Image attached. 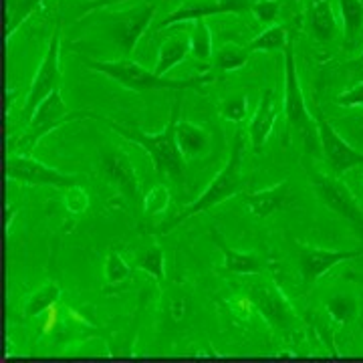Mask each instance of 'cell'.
<instances>
[{"label":"cell","mask_w":363,"mask_h":363,"mask_svg":"<svg viewBox=\"0 0 363 363\" xmlns=\"http://www.w3.org/2000/svg\"><path fill=\"white\" fill-rule=\"evenodd\" d=\"M9 178L16 182H23L28 186H55V188H71L77 186L81 176L77 174H63L59 169L43 164L35 157L25 154H13L6 164Z\"/></svg>","instance_id":"9c48e42d"},{"label":"cell","mask_w":363,"mask_h":363,"mask_svg":"<svg viewBox=\"0 0 363 363\" xmlns=\"http://www.w3.org/2000/svg\"><path fill=\"white\" fill-rule=\"evenodd\" d=\"M313 2H317V0H313Z\"/></svg>","instance_id":"8d00e7d4"},{"label":"cell","mask_w":363,"mask_h":363,"mask_svg":"<svg viewBox=\"0 0 363 363\" xmlns=\"http://www.w3.org/2000/svg\"><path fill=\"white\" fill-rule=\"evenodd\" d=\"M89 194L83 190V188H79L77 186H71V188H67L65 192V206L69 212H73V214H81V212H85L87 208H89Z\"/></svg>","instance_id":"d6a6232c"},{"label":"cell","mask_w":363,"mask_h":363,"mask_svg":"<svg viewBox=\"0 0 363 363\" xmlns=\"http://www.w3.org/2000/svg\"><path fill=\"white\" fill-rule=\"evenodd\" d=\"M293 190H291V182L283 180L274 184L271 188H264L259 192H252L247 196V206L252 216L257 218H269L277 210L286 208L293 204Z\"/></svg>","instance_id":"9a60e30c"},{"label":"cell","mask_w":363,"mask_h":363,"mask_svg":"<svg viewBox=\"0 0 363 363\" xmlns=\"http://www.w3.org/2000/svg\"><path fill=\"white\" fill-rule=\"evenodd\" d=\"M218 111L226 121L233 123H240L248 113V97L247 93H238V95H230L218 105Z\"/></svg>","instance_id":"f1b7e54d"},{"label":"cell","mask_w":363,"mask_h":363,"mask_svg":"<svg viewBox=\"0 0 363 363\" xmlns=\"http://www.w3.org/2000/svg\"><path fill=\"white\" fill-rule=\"evenodd\" d=\"M313 117L317 121V131H319V142H321V152H323V160L331 166V169L341 176L347 169L363 166V154L357 152L355 147H351L350 143L345 142L337 130L329 123V119L325 117L323 109L315 101V111Z\"/></svg>","instance_id":"ba28073f"},{"label":"cell","mask_w":363,"mask_h":363,"mask_svg":"<svg viewBox=\"0 0 363 363\" xmlns=\"http://www.w3.org/2000/svg\"><path fill=\"white\" fill-rule=\"evenodd\" d=\"M61 297V286L55 281H47L45 285L39 286L37 291H33L25 301V315L26 317H37L43 315L49 309H52V305Z\"/></svg>","instance_id":"7402d4cb"},{"label":"cell","mask_w":363,"mask_h":363,"mask_svg":"<svg viewBox=\"0 0 363 363\" xmlns=\"http://www.w3.org/2000/svg\"><path fill=\"white\" fill-rule=\"evenodd\" d=\"M307 28L317 43H329L337 35V18L333 14L329 0H317L309 9Z\"/></svg>","instance_id":"d6986e66"},{"label":"cell","mask_w":363,"mask_h":363,"mask_svg":"<svg viewBox=\"0 0 363 363\" xmlns=\"http://www.w3.org/2000/svg\"><path fill=\"white\" fill-rule=\"evenodd\" d=\"M210 238H212V242L216 247L220 248L222 257H224V269L228 272H234V274H260V272L269 269V262L259 255L228 247L226 238L216 228H210Z\"/></svg>","instance_id":"5bb4252c"},{"label":"cell","mask_w":363,"mask_h":363,"mask_svg":"<svg viewBox=\"0 0 363 363\" xmlns=\"http://www.w3.org/2000/svg\"><path fill=\"white\" fill-rule=\"evenodd\" d=\"M305 174L309 178L315 198L323 204L327 210H331L333 214L341 216L343 220L353 224V228L362 236L363 240V210L359 202L355 200V196L350 190V186L345 182L331 176L317 166H305Z\"/></svg>","instance_id":"5b68a950"},{"label":"cell","mask_w":363,"mask_h":363,"mask_svg":"<svg viewBox=\"0 0 363 363\" xmlns=\"http://www.w3.org/2000/svg\"><path fill=\"white\" fill-rule=\"evenodd\" d=\"M250 298L257 305L260 315L264 317V321H269L272 327L285 329L291 323V307L285 297L279 293V289H260L259 293H255V297L250 295Z\"/></svg>","instance_id":"ac0fdd59"},{"label":"cell","mask_w":363,"mask_h":363,"mask_svg":"<svg viewBox=\"0 0 363 363\" xmlns=\"http://www.w3.org/2000/svg\"><path fill=\"white\" fill-rule=\"evenodd\" d=\"M277 116H279L277 93H274V89H264L259 105H257V111L252 116V121L248 125V135H250V142H252L255 147L260 150L264 145V142L269 140L272 128H274V121H277Z\"/></svg>","instance_id":"e0dca14e"},{"label":"cell","mask_w":363,"mask_h":363,"mask_svg":"<svg viewBox=\"0 0 363 363\" xmlns=\"http://www.w3.org/2000/svg\"><path fill=\"white\" fill-rule=\"evenodd\" d=\"M190 52L198 61H212L214 47H212V33L204 18L196 21L194 28L190 33Z\"/></svg>","instance_id":"484cf974"},{"label":"cell","mask_w":363,"mask_h":363,"mask_svg":"<svg viewBox=\"0 0 363 363\" xmlns=\"http://www.w3.org/2000/svg\"><path fill=\"white\" fill-rule=\"evenodd\" d=\"M176 142H178V147H180L182 156L186 162L208 156L212 150L210 131L202 125H198V123L184 121V119H180L176 125Z\"/></svg>","instance_id":"2e32d148"},{"label":"cell","mask_w":363,"mask_h":363,"mask_svg":"<svg viewBox=\"0 0 363 363\" xmlns=\"http://www.w3.org/2000/svg\"><path fill=\"white\" fill-rule=\"evenodd\" d=\"M116 2H125V0H99V2H93L89 9H104V6H109V4H116Z\"/></svg>","instance_id":"e575fe53"},{"label":"cell","mask_w":363,"mask_h":363,"mask_svg":"<svg viewBox=\"0 0 363 363\" xmlns=\"http://www.w3.org/2000/svg\"><path fill=\"white\" fill-rule=\"evenodd\" d=\"M252 52L248 51L247 47L234 45V43H226L222 45L218 51L212 55V65L220 71H236L247 65Z\"/></svg>","instance_id":"603a6c76"},{"label":"cell","mask_w":363,"mask_h":363,"mask_svg":"<svg viewBox=\"0 0 363 363\" xmlns=\"http://www.w3.org/2000/svg\"><path fill=\"white\" fill-rule=\"evenodd\" d=\"M281 0H255L250 6V13L255 14V18L259 21L260 25L269 26L277 21L279 11H281Z\"/></svg>","instance_id":"4dcf8cb0"},{"label":"cell","mask_w":363,"mask_h":363,"mask_svg":"<svg viewBox=\"0 0 363 363\" xmlns=\"http://www.w3.org/2000/svg\"><path fill=\"white\" fill-rule=\"evenodd\" d=\"M156 11V0H143L135 9H131L123 14V18L119 23L113 25V39H116L117 47L123 51V57L130 59L133 55L138 40L142 39V35L147 30Z\"/></svg>","instance_id":"4fadbf2b"},{"label":"cell","mask_w":363,"mask_h":363,"mask_svg":"<svg viewBox=\"0 0 363 363\" xmlns=\"http://www.w3.org/2000/svg\"><path fill=\"white\" fill-rule=\"evenodd\" d=\"M297 255L303 283L305 286H313L333 267L347 260L359 259L363 255V248L362 250H329V248L309 247V245H297Z\"/></svg>","instance_id":"8fae6325"},{"label":"cell","mask_w":363,"mask_h":363,"mask_svg":"<svg viewBox=\"0 0 363 363\" xmlns=\"http://www.w3.org/2000/svg\"><path fill=\"white\" fill-rule=\"evenodd\" d=\"M190 52V37L188 35H172L160 45L157 61L154 73L160 77H168V73L178 67Z\"/></svg>","instance_id":"ffe728a7"},{"label":"cell","mask_w":363,"mask_h":363,"mask_svg":"<svg viewBox=\"0 0 363 363\" xmlns=\"http://www.w3.org/2000/svg\"><path fill=\"white\" fill-rule=\"evenodd\" d=\"M40 2L43 0H16V6H14L13 16H11V25H9V35H6L9 39L18 30V26L23 25L26 18L39 9Z\"/></svg>","instance_id":"1f68e13d"},{"label":"cell","mask_w":363,"mask_h":363,"mask_svg":"<svg viewBox=\"0 0 363 363\" xmlns=\"http://www.w3.org/2000/svg\"><path fill=\"white\" fill-rule=\"evenodd\" d=\"M289 43V37H286V28L283 25H277L272 23L269 25L259 37L250 40L247 45V49L250 52H259V51H283Z\"/></svg>","instance_id":"cb8c5ba5"},{"label":"cell","mask_w":363,"mask_h":363,"mask_svg":"<svg viewBox=\"0 0 363 363\" xmlns=\"http://www.w3.org/2000/svg\"><path fill=\"white\" fill-rule=\"evenodd\" d=\"M138 269L152 274L160 285H164L166 281V257L160 245H150L143 248L142 252H138Z\"/></svg>","instance_id":"d4e9b609"},{"label":"cell","mask_w":363,"mask_h":363,"mask_svg":"<svg viewBox=\"0 0 363 363\" xmlns=\"http://www.w3.org/2000/svg\"><path fill=\"white\" fill-rule=\"evenodd\" d=\"M169 202H172V196H169V190L164 186V184H157L154 186L147 194L143 196V214L145 216H157V214H164L169 208Z\"/></svg>","instance_id":"83f0119b"},{"label":"cell","mask_w":363,"mask_h":363,"mask_svg":"<svg viewBox=\"0 0 363 363\" xmlns=\"http://www.w3.org/2000/svg\"><path fill=\"white\" fill-rule=\"evenodd\" d=\"M355 63H359V65H363V51H362V55L357 57V61H355Z\"/></svg>","instance_id":"d590c367"},{"label":"cell","mask_w":363,"mask_h":363,"mask_svg":"<svg viewBox=\"0 0 363 363\" xmlns=\"http://www.w3.org/2000/svg\"><path fill=\"white\" fill-rule=\"evenodd\" d=\"M255 0H182V4L169 13L160 28H168L174 25H184V23H196L200 18H208L214 14H226V13H245L250 11Z\"/></svg>","instance_id":"7c38bea8"},{"label":"cell","mask_w":363,"mask_h":363,"mask_svg":"<svg viewBox=\"0 0 363 363\" xmlns=\"http://www.w3.org/2000/svg\"><path fill=\"white\" fill-rule=\"evenodd\" d=\"M99 169L105 182H109L117 192L125 196V200H130L131 204H138L142 198V184L138 178V172L131 164L130 156L123 150L109 147L104 150L99 156Z\"/></svg>","instance_id":"30bf717a"},{"label":"cell","mask_w":363,"mask_h":363,"mask_svg":"<svg viewBox=\"0 0 363 363\" xmlns=\"http://www.w3.org/2000/svg\"><path fill=\"white\" fill-rule=\"evenodd\" d=\"M345 47H355L363 30V0H339Z\"/></svg>","instance_id":"44dd1931"},{"label":"cell","mask_w":363,"mask_h":363,"mask_svg":"<svg viewBox=\"0 0 363 363\" xmlns=\"http://www.w3.org/2000/svg\"><path fill=\"white\" fill-rule=\"evenodd\" d=\"M285 52V93H283V107H285L286 128L291 133H295L298 142L303 145L305 154H309L315 160L323 157L321 152V142H319V131H317V121L313 117L311 109L305 104V95L301 89V81L297 73V59H295V49L293 43L289 40Z\"/></svg>","instance_id":"3957f363"},{"label":"cell","mask_w":363,"mask_h":363,"mask_svg":"<svg viewBox=\"0 0 363 363\" xmlns=\"http://www.w3.org/2000/svg\"><path fill=\"white\" fill-rule=\"evenodd\" d=\"M83 117L101 119V116H97V113H93V111H75V113H69V107H67L65 101H63V97H61V89L52 91V93H49V95L40 101L39 107L35 109V113L30 116V131H28V135H25L26 145L23 147L21 154L28 156L40 138H45V135L51 133L55 128L63 125V123L71 121V119H83Z\"/></svg>","instance_id":"8992f818"},{"label":"cell","mask_w":363,"mask_h":363,"mask_svg":"<svg viewBox=\"0 0 363 363\" xmlns=\"http://www.w3.org/2000/svg\"><path fill=\"white\" fill-rule=\"evenodd\" d=\"M63 85V73H61V21H57L55 30H52L49 51L45 59L40 61L39 69L35 77L30 81V89L26 95L25 113H28V119L35 113L39 104L52 91L61 89Z\"/></svg>","instance_id":"52a82bcc"},{"label":"cell","mask_w":363,"mask_h":363,"mask_svg":"<svg viewBox=\"0 0 363 363\" xmlns=\"http://www.w3.org/2000/svg\"><path fill=\"white\" fill-rule=\"evenodd\" d=\"M242 157H245V138L242 133H236L233 140V147H230V156L226 166L214 176V180L210 182L206 190L196 198L192 204L184 206L178 212V216L169 218L168 222H164L160 228H154V234H169L172 230H176L182 222H186L188 218H192L196 214L208 212L210 208L218 206L222 202H226L228 198L236 196L242 186H245V178H242Z\"/></svg>","instance_id":"7a4b0ae2"},{"label":"cell","mask_w":363,"mask_h":363,"mask_svg":"<svg viewBox=\"0 0 363 363\" xmlns=\"http://www.w3.org/2000/svg\"><path fill=\"white\" fill-rule=\"evenodd\" d=\"M83 65L97 71L105 77L113 79L125 89L143 93L150 89H202L204 77L200 79H169L160 77L154 71H147L145 67L131 61L128 57H121L117 61H97L89 57H81Z\"/></svg>","instance_id":"277c9868"},{"label":"cell","mask_w":363,"mask_h":363,"mask_svg":"<svg viewBox=\"0 0 363 363\" xmlns=\"http://www.w3.org/2000/svg\"><path fill=\"white\" fill-rule=\"evenodd\" d=\"M131 269L125 260L121 259V255L117 252H109V257L105 260V281L109 285H119L125 279H130Z\"/></svg>","instance_id":"f546056e"},{"label":"cell","mask_w":363,"mask_h":363,"mask_svg":"<svg viewBox=\"0 0 363 363\" xmlns=\"http://www.w3.org/2000/svg\"><path fill=\"white\" fill-rule=\"evenodd\" d=\"M325 311L329 315V319L333 323L345 325L350 323L351 319L355 317L357 313V303L355 298L347 297V295H335L331 301L325 303Z\"/></svg>","instance_id":"4316f807"},{"label":"cell","mask_w":363,"mask_h":363,"mask_svg":"<svg viewBox=\"0 0 363 363\" xmlns=\"http://www.w3.org/2000/svg\"><path fill=\"white\" fill-rule=\"evenodd\" d=\"M335 104L341 107H362L363 105V81H359L357 85H353L351 89L343 91L335 99Z\"/></svg>","instance_id":"836d02e7"},{"label":"cell","mask_w":363,"mask_h":363,"mask_svg":"<svg viewBox=\"0 0 363 363\" xmlns=\"http://www.w3.org/2000/svg\"><path fill=\"white\" fill-rule=\"evenodd\" d=\"M180 107L182 99H178L174 109H172L169 121L160 133H147V131L138 130V128H128V125L111 121L107 117H101V119L107 121L109 128H113L117 135H121L128 142L138 143L143 152L150 156L152 164H154V169L160 176L182 184L184 178H186V160L182 156L178 142H176V125L180 121Z\"/></svg>","instance_id":"6da1fadb"}]
</instances>
